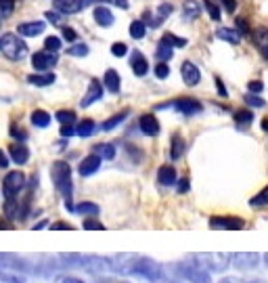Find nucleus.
Here are the masks:
<instances>
[{
  "instance_id": "48",
  "label": "nucleus",
  "mask_w": 268,
  "mask_h": 283,
  "mask_svg": "<svg viewBox=\"0 0 268 283\" xmlns=\"http://www.w3.org/2000/svg\"><path fill=\"white\" fill-rule=\"evenodd\" d=\"M61 34H63V38H65L67 42H76V40H78V32H76L74 27H63Z\"/></svg>"
},
{
  "instance_id": "21",
  "label": "nucleus",
  "mask_w": 268,
  "mask_h": 283,
  "mask_svg": "<svg viewBox=\"0 0 268 283\" xmlns=\"http://www.w3.org/2000/svg\"><path fill=\"white\" fill-rule=\"evenodd\" d=\"M93 17H95V21L101 25V27H109V25H113V13L107 9V7H97L95 9V13H93Z\"/></svg>"
},
{
  "instance_id": "24",
  "label": "nucleus",
  "mask_w": 268,
  "mask_h": 283,
  "mask_svg": "<svg viewBox=\"0 0 268 283\" xmlns=\"http://www.w3.org/2000/svg\"><path fill=\"white\" fill-rule=\"evenodd\" d=\"M172 55H174V46H172V44H168L166 40H159L157 50H155V57L159 59V63L170 61V59H172Z\"/></svg>"
},
{
  "instance_id": "60",
  "label": "nucleus",
  "mask_w": 268,
  "mask_h": 283,
  "mask_svg": "<svg viewBox=\"0 0 268 283\" xmlns=\"http://www.w3.org/2000/svg\"><path fill=\"white\" fill-rule=\"evenodd\" d=\"M61 283H84L82 279H78V277H65Z\"/></svg>"
},
{
  "instance_id": "45",
  "label": "nucleus",
  "mask_w": 268,
  "mask_h": 283,
  "mask_svg": "<svg viewBox=\"0 0 268 283\" xmlns=\"http://www.w3.org/2000/svg\"><path fill=\"white\" fill-rule=\"evenodd\" d=\"M235 25H237V32L241 34V36H249V34H252V30H249V23L245 19H241V17H237V19H235Z\"/></svg>"
},
{
  "instance_id": "4",
  "label": "nucleus",
  "mask_w": 268,
  "mask_h": 283,
  "mask_svg": "<svg viewBox=\"0 0 268 283\" xmlns=\"http://www.w3.org/2000/svg\"><path fill=\"white\" fill-rule=\"evenodd\" d=\"M23 187H25V176H23L21 170L9 172L5 176V181H3V193H5L7 200H15L23 191Z\"/></svg>"
},
{
  "instance_id": "26",
  "label": "nucleus",
  "mask_w": 268,
  "mask_h": 283,
  "mask_svg": "<svg viewBox=\"0 0 268 283\" xmlns=\"http://www.w3.org/2000/svg\"><path fill=\"white\" fill-rule=\"evenodd\" d=\"M185 149H187V145H185L183 136L181 134H174L172 136V147H170V157H172V160H181Z\"/></svg>"
},
{
  "instance_id": "9",
  "label": "nucleus",
  "mask_w": 268,
  "mask_h": 283,
  "mask_svg": "<svg viewBox=\"0 0 268 283\" xmlns=\"http://www.w3.org/2000/svg\"><path fill=\"white\" fill-rule=\"evenodd\" d=\"M230 260H233V267H237V269H241V271H249V269H256V267H258L260 254H254V252H239V254H230Z\"/></svg>"
},
{
  "instance_id": "14",
  "label": "nucleus",
  "mask_w": 268,
  "mask_h": 283,
  "mask_svg": "<svg viewBox=\"0 0 268 283\" xmlns=\"http://www.w3.org/2000/svg\"><path fill=\"white\" fill-rule=\"evenodd\" d=\"M99 99H103V86H101L99 80H93L91 86H88L86 95H84V99L80 101V105H82V107H91V105L97 103Z\"/></svg>"
},
{
  "instance_id": "28",
  "label": "nucleus",
  "mask_w": 268,
  "mask_h": 283,
  "mask_svg": "<svg viewBox=\"0 0 268 283\" xmlns=\"http://www.w3.org/2000/svg\"><path fill=\"white\" fill-rule=\"evenodd\" d=\"M50 114H46L44 109H36V111H32V124L34 126H38V128H46L48 124H50Z\"/></svg>"
},
{
  "instance_id": "35",
  "label": "nucleus",
  "mask_w": 268,
  "mask_h": 283,
  "mask_svg": "<svg viewBox=\"0 0 268 283\" xmlns=\"http://www.w3.org/2000/svg\"><path fill=\"white\" fill-rule=\"evenodd\" d=\"M201 3H203V9L210 13L212 21H220V7H218V5H214L212 0H201Z\"/></svg>"
},
{
  "instance_id": "2",
  "label": "nucleus",
  "mask_w": 268,
  "mask_h": 283,
  "mask_svg": "<svg viewBox=\"0 0 268 283\" xmlns=\"http://www.w3.org/2000/svg\"><path fill=\"white\" fill-rule=\"evenodd\" d=\"M0 50H3V55L11 61H21L27 55L25 42L17 36V34H11V32H7L5 36L0 38Z\"/></svg>"
},
{
  "instance_id": "22",
  "label": "nucleus",
  "mask_w": 268,
  "mask_h": 283,
  "mask_svg": "<svg viewBox=\"0 0 268 283\" xmlns=\"http://www.w3.org/2000/svg\"><path fill=\"white\" fill-rule=\"evenodd\" d=\"M76 214H80V216H88V218H97L99 216V212H101V208L97 206V204H93V202H82V204H78L76 206Z\"/></svg>"
},
{
  "instance_id": "29",
  "label": "nucleus",
  "mask_w": 268,
  "mask_h": 283,
  "mask_svg": "<svg viewBox=\"0 0 268 283\" xmlns=\"http://www.w3.org/2000/svg\"><path fill=\"white\" fill-rule=\"evenodd\" d=\"M128 114H130L128 109H124V111H120V114H115V116H111V118H109V120H107V122H103V126H101V128H103V130H113L115 126H120V124H122L124 120H126V118H128Z\"/></svg>"
},
{
  "instance_id": "44",
  "label": "nucleus",
  "mask_w": 268,
  "mask_h": 283,
  "mask_svg": "<svg viewBox=\"0 0 268 283\" xmlns=\"http://www.w3.org/2000/svg\"><path fill=\"white\" fill-rule=\"evenodd\" d=\"M245 103L247 105H252V107H264V99H260L258 95H254V93H249V95H245Z\"/></svg>"
},
{
  "instance_id": "58",
  "label": "nucleus",
  "mask_w": 268,
  "mask_h": 283,
  "mask_svg": "<svg viewBox=\"0 0 268 283\" xmlns=\"http://www.w3.org/2000/svg\"><path fill=\"white\" fill-rule=\"evenodd\" d=\"M220 3L224 5V9H226V13H235V0H220Z\"/></svg>"
},
{
  "instance_id": "34",
  "label": "nucleus",
  "mask_w": 268,
  "mask_h": 283,
  "mask_svg": "<svg viewBox=\"0 0 268 283\" xmlns=\"http://www.w3.org/2000/svg\"><path fill=\"white\" fill-rule=\"evenodd\" d=\"M97 153L103 157V160H113V157H115V147H113L111 143L97 145Z\"/></svg>"
},
{
  "instance_id": "11",
  "label": "nucleus",
  "mask_w": 268,
  "mask_h": 283,
  "mask_svg": "<svg viewBox=\"0 0 268 283\" xmlns=\"http://www.w3.org/2000/svg\"><path fill=\"white\" fill-rule=\"evenodd\" d=\"M44 27H46L44 21H25V23L17 25V34H19L21 38H36L44 32Z\"/></svg>"
},
{
  "instance_id": "47",
  "label": "nucleus",
  "mask_w": 268,
  "mask_h": 283,
  "mask_svg": "<svg viewBox=\"0 0 268 283\" xmlns=\"http://www.w3.org/2000/svg\"><path fill=\"white\" fill-rule=\"evenodd\" d=\"M128 52V46L124 44V42H115V44H111V55L113 57H124Z\"/></svg>"
},
{
  "instance_id": "50",
  "label": "nucleus",
  "mask_w": 268,
  "mask_h": 283,
  "mask_svg": "<svg viewBox=\"0 0 268 283\" xmlns=\"http://www.w3.org/2000/svg\"><path fill=\"white\" fill-rule=\"evenodd\" d=\"M74 134H76L74 124H63V126H61V136L63 138H69V136H74Z\"/></svg>"
},
{
  "instance_id": "63",
  "label": "nucleus",
  "mask_w": 268,
  "mask_h": 283,
  "mask_svg": "<svg viewBox=\"0 0 268 283\" xmlns=\"http://www.w3.org/2000/svg\"><path fill=\"white\" fill-rule=\"evenodd\" d=\"M117 283H126V281H117Z\"/></svg>"
},
{
  "instance_id": "42",
  "label": "nucleus",
  "mask_w": 268,
  "mask_h": 283,
  "mask_svg": "<svg viewBox=\"0 0 268 283\" xmlns=\"http://www.w3.org/2000/svg\"><path fill=\"white\" fill-rule=\"evenodd\" d=\"M15 11V0H0V15L9 17Z\"/></svg>"
},
{
  "instance_id": "62",
  "label": "nucleus",
  "mask_w": 268,
  "mask_h": 283,
  "mask_svg": "<svg viewBox=\"0 0 268 283\" xmlns=\"http://www.w3.org/2000/svg\"><path fill=\"white\" fill-rule=\"evenodd\" d=\"M264 262H266V267H268V254H264Z\"/></svg>"
},
{
  "instance_id": "6",
  "label": "nucleus",
  "mask_w": 268,
  "mask_h": 283,
  "mask_svg": "<svg viewBox=\"0 0 268 283\" xmlns=\"http://www.w3.org/2000/svg\"><path fill=\"white\" fill-rule=\"evenodd\" d=\"M57 61H59L57 52H50V50H40V52H34L32 55V65H34L36 72H40V74L52 69L57 65Z\"/></svg>"
},
{
  "instance_id": "17",
  "label": "nucleus",
  "mask_w": 268,
  "mask_h": 283,
  "mask_svg": "<svg viewBox=\"0 0 268 283\" xmlns=\"http://www.w3.org/2000/svg\"><path fill=\"white\" fill-rule=\"evenodd\" d=\"M157 181H159V185H164V187H172V185H176V183H178V176H176L174 166L166 164V166L159 168V170H157Z\"/></svg>"
},
{
  "instance_id": "59",
  "label": "nucleus",
  "mask_w": 268,
  "mask_h": 283,
  "mask_svg": "<svg viewBox=\"0 0 268 283\" xmlns=\"http://www.w3.org/2000/svg\"><path fill=\"white\" fill-rule=\"evenodd\" d=\"M0 168H3V170L9 168V155H7L3 149H0Z\"/></svg>"
},
{
  "instance_id": "57",
  "label": "nucleus",
  "mask_w": 268,
  "mask_h": 283,
  "mask_svg": "<svg viewBox=\"0 0 268 283\" xmlns=\"http://www.w3.org/2000/svg\"><path fill=\"white\" fill-rule=\"evenodd\" d=\"M189 189H191L189 179H181V181H178V193H187Z\"/></svg>"
},
{
  "instance_id": "13",
  "label": "nucleus",
  "mask_w": 268,
  "mask_h": 283,
  "mask_svg": "<svg viewBox=\"0 0 268 283\" xmlns=\"http://www.w3.org/2000/svg\"><path fill=\"white\" fill-rule=\"evenodd\" d=\"M101 162H103V157H101L99 153L86 155L84 160L80 162V168H78V172H80L82 176H91V174H95V172L101 168Z\"/></svg>"
},
{
  "instance_id": "33",
  "label": "nucleus",
  "mask_w": 268,
  "mask_h": 283,
  "mask_svg": "<svg viewBox=\"0 0 268 283\" xmlns=\"http://www.w3.org/2000/svg\"><path fill=\"white\" fill-rule=\"evenodd\" d=\"M249 206L254 208H262V206H268V187H264L258 195H254L252 200H249Z\"/></svg>"
},
{
  "instance_id": "51",
  "label": "nucleus",
  "mask_w": 268,
  "mask_h": 283,
  "mask_svg": "<svg viewBox=\"0 0 268 283\" xmlns=\"http://www.w3.org/2000/svg\"><path fill=\"white\" fill-rule=\"evenodd\" d=\"M247 86H249V93H254V95H258V93H262V91H264V84H262L260 80H252Z\"/></svg>"
},
{
  "instance_id": "23",
  "label": "nucleus",
  "mask_w": 268,
  "mask_h": 283,
  "mask_svg": "<svg viewBox=\"0 0 268 283\" xmlns=\"http://www.w3.org/2000/svg\"><path fill=\"white\" fill-rule=\"evenodd\" d=\"M9 153H11V160H13L15 164H19V166L27 164V160H29V151H27L25 145H13Z\"/></svg>"
},
{
  "instance_id": "5",
  "label": "nucleus",
  "mask_w": 268,
  "mask_h": 283,
  "mask_svg": "<svg viewBox=\"0 0 268 283\" xmlns=\"http://www.w3.org/2000/svg\"><path fill=\"white\" fill-rule=\"evenodd\" d=\"M174 271L189 283H210V273L201 269L199 264H176Z\"/></svg>"
},
{
  "instance_id": "43",
  "label": "nucleus",
  "mask_w": 268,
  "mask_h": 283,
  "mask_svg": "<svg viewBox=\"0 0 268 283\" xmlns=\"http://www.w3.org/2000/svg\"><path fill=\"white\" fill-rule=\"evenodd\" d=\"M155 76H157L159 80H166V78L170 76V65H168V63H157V65H155Z\"/></svg>"
},
{
  "instance_id": "56",
  "label": "nucleus",
  "mask_w": 268,
  "mask_h": 283,
  "mask_svg": "<svg viewBox=\"0 0 268 283\" xmlns=\"http://www.w3.org/2000/svg\"><path fill=\"white\" fill-rule=\"evenodd\" d=\"M11 134H13V138H19V140H25V138H27V134H25L21 128H17V126L11 128Z\"/></svg>"
},
{
  "instance_id": "54",
  "label": "nucleus",
  "mask_w": 268,
  "mask_h": 283,
  "mask_svg": "<svg viewBox=\"0 0 268 283\" xmlns=\"http://www.w3.org/2000/svg\"><path fill=\"white\" fill-rule=\"evenodd\" d=\"M216 91H218L220 97H224V99L228 97V91H226V86H224V82L220 78H216Z\"/></svg>"
},
{
  "instance_id": "27",
  "label": "nucleus",
  "mask_w": 268,
  "mask_h": 283,
  "mask_svg": "<svg viewBox=\"0 0 268 283\" xmlns=\"http://www.w3.org/2000/svg\"><path fill=\"white\" fill-rule=\"evenodd\" d=\"M216 36L224 42H230V44H239L241 42V34L237 30H230V27H220L216 32Z\"/></svg>"
},
{
  "instance_id": "16",
  "label": "nucleus",
  "mask_w": 268,
  "mask_h": 283,
  "mask_svg": "<svg viewBox=\"0 0 268 283\" xmlns=\"http://www.w3.org/2000/svg\"><path fill=\"white\" fill-rule=\"evenodd\" d=\"M130 65H132V72L136 74V76H147V72H149V63H147V59H145V55H142L140 50H134L132 52V57H130Z\"/></svg>"
},
{
  "instance_id": "38",
  "label": "nucleus",
  "mask_w": 268,
  "mask_h": 283,
  "mask_svg": "<svg viewBox=\"0 0 268 283\" xmlns=\"http://www.w3.org/2000/svg\"><path fill=\"white\" fill-rule=\"evenodd\" d=\"M44 48L50 50V52H59L61 50V38L59 36H48L44 40Z\"/></svg>"
},
{
  "instance_id": "40",
  "label": "nucleus",
  "mask_w": 268,
  "mask_h": 283,
  "mask_svg": "<svg viewBox=\"0 0 268 283\" xmlns=\"http://www.w3.org/2000/svg\"><path fill=\"white\" fill-rule=\"evenodd\" d=\"M0 279L5 283H25V279L21 275H15V273H7V271H0Z\"/></svg>"
},
{
  "instance_id": "53",
  "label": "nucleus",
  "mask_w": 268,
  "mask_h": 283,
  "mask_svg": "<svg viewBox=\"0 0 268 283\" xmlns=\"http://www.w3.org/2000/svg\"><path fill=\"white\" fill-rule=\"evenodd\" d=\"M50 229H52V231H74V227L67 224V222H55Z\"/></svg>"
},
{
  "instance_id": "31",
  "label": "nucleus",
  "mask_w": 268,
  "mask_h": 283,
  "mask_svg": "<svg viewBox=\"0 0 268 283\" xmlns=\"http://www.w3.org/2000/svg\"><path fill=\"white\" fill-rule=\"evenodd\" d=\"M254 122V111H249V109H239L235 111V124L237 126H249V124Z\"/></svg>"
},
{
  "instance_id": "46",
  "label": "nucleus",
  "mask_w": 268,
  "mask_h": 283,
  "mask_svg": "<svg viewBox=\"0 0 268 283\" xmlns=\"http://www.w3.org/2000/svg\"><path fill=\"white\" fill-rule=\"evenodd\" d=\"M162 40H166V42L172 44V46H185V44H187V40H185V38H178L176 34H166Z\"/></svg>"
},
{
  "instance_id": "30",
  "label": "nucleus",
  "mask_w": 268,
  "mask_h": 283,
  "mask_svg": "<svg viewBox=\"0 0 268 283\" xmlns=\"http://www.w3.org/2000/svg\"><path fill=\"white\" fill-rule=\"evenodd\" d=\"M95 122L93 120H82L78 126H76V134L78 136H82V138H86V136H93V132H95Z\"/></svg>"
},
{
  "instance_id": "1",
  "label": "nucleus",
  "mask_w": 268,
  "mask_h": 283,
  "mask_svg": "<svg viewBox=\"0 0 268 283\" xmlns=\"http://www.w3.org/2000/svg\"><path fill=\"white\" fill-rule=\"evenodd\" d=\"M50 176H52V183H55L57 191L63 195L65 200V208L67 210H76L71 206V195H74V185H71V166L63 160H57L50 168Z\"/></svg>"
},
{
  "instance_id": "37",
  "label": "nucleus",
  "mask_w": 268,
  "mask_h": 283,
  "mask_svg": "<svg viewBox=\"0 0 268 283\" xmlns=\"http://www.w3.org/2000/svg\"><path fill=\"white\" fill-rule=\"evenodd\" d=\"M9 260H11V254H0V262H3V267H5V262H9ZM13 262H15V264H9L11 269H19V267H21L23 271H29V267H25L23 260H17V258L13 256Z\"/></svg>"
},
{
  "instance_id": "12",
  "label": "nucleus",
  "mask_w": 268,
  "mask_h": 283,
  "mask_svg": "<svg viewBox=\"0 0 268 283\" xmlns=\"http://www.w3.org/2000/svg\"><path fill=\"white\" fill-rule=\"evenodd\" d=\"M181 74H183V80L187 86H197L199 80H201V72H199V67L191 63V61H185L183 67H181Z\"/></svg>"
},
{
  "instance_id": "36",
  "label": "nucleus",
  "mask_w": 268,
  "mask_h": 283,
  "mask_svg": "<svg viewBox=\"0 0 268 283\" xmlns=\"http://www.w3.org/2000/svg\"><path fill=\"white\" fill-rule=\"evenodd\" d=\"M88 52H91V48H88V44H74V46H69V50H67V55H71V57H86Z\"/></svg>"
},
{
  "instance_id": "18",
  "label": "nucleus",
  "mask_w": 268,
  "mask_h": 283,
  "mask_svg": "<svg viewBox=\"0 0 268 283\" xmlns=\"http://www.w3.org/2000/svg\"><path fill=\"white\" fill-rule=\"evenodd\" d=\"M103 86L107 88L109 93H120V86H122V78H120V74L115 72V69H107L105 72V76H103Z\"/></svg>"
},
{
  "instance_id": "20",
  "label": "nucleus",
  "mask_w": 268,
  "mask_h": 283,
  "mask_svg": "<svg viewBox=\"0 0 268 283\" xmlns=\"http://www.w3.org/2000/svg\"><path fill=\"white\" fill-rule=\"evenodd\" d=\"M201 13V3L199 0H185L183 3V15L187 21H195Z\"/></svg>"
},
{
  "instance_id": "52",
  "label": "nucleus",
  "mask_w": 268,
  "mask_h": 283,
  "mask_svg": "<svg viewBox=\"0 0 268 283\" xmlns=\"http://www.w3.org/2000/svg\"><path fill=\"white\" fill-rule=\"evenodd\" d=\"M46 19L50 21V23H59L61 21V15H59V11H46Z\"/></svg>"
},
{
  "instance_id": "3",
  "label": "nucleus",
  "mask_w": 268,
  "mask_h": 283,
  "mask_svg": "<svg viewBox=\"0 0 268 283\" xmlns=\"http://www.w3.org/2000/svg\"><path fill=\"white\" fill-rule=\"evenodd\" d=\"M193 260H197L207 273H224L230 267V254H193Z\"/></svg>"
},
{
  "instance_id": "10",
  "label": "nucleus",
  "mask_w": 268,
  "mask_h": 283,
  "mask_svg": "<svg viewBox=\"0 0 268 283\" xmlns=\"http://www.w3.org/2000/svg\"><path fill=\"white\" fill-rule=\"evenodd\" d=\"M95 0H55V9L63 15H74L80 13L84 7H91Z\"/></svg>"
},
{
  "instance_id": "41",
  "label": "nucleus",
  "mask_w": 268,
  "mask_h": 283,
  "mask_svg": "<svg viewBox=\"0 0 268 283\" xmlns=\"http://www.w3.org/2000/svg\"><path fill=\"white\" fill-rule=\"evenodd\" d=\"M82 227L86 229V231H105V227H103V222H99L97 218H86Z\"/></svg>"
},
{
  "instance_id": "7",
  "label": "nucleus",
  "mask_w": 268,
  "mask_h": 283,
  "mask_svg": "<svg viewBox=\"0 0 268 283\" xmlns=\"http://www.w3.org/2000/svg\"><path fill=\"white\" fill-rule=\"evenodd\" d=\"M172 107L178 111V114H183V116H195V114H201L203 109V105L197 101V99H193V97H183V99H176L170 103Z\"/></svg>"
},
{
  "instance_id": "19",
  "label": "nucleus",
  "mask_w": 268,
  "mask_h": 283,
  "mask_svg": "<svg viewBox=\"0 0 268 283\" xmlns=\"http://www.w3.org/2000/svg\"><path fill=\"white\" fill-rule=\"evenodd\" d=\"M252 36H254V42L260 48V52L268 59V27H264V25L262 27H256Z\"/></svg>"
},
{
  "instance_id": "61",
  "label": "nucleus",
  "mask_w": 268,
  "mask_h": 283,
  "mask_svg": "<svg viewBox=\"0 0 268 283\" xmlns=\"http://www.w3.org/2000/svg\"><path fill=\"white\" fill-rule=\"evenodd\" d=\"M262 130H264V132H268V118H266V120H262Z\"/></svg>"
},
{
  "instance_id": "55",
  "label": "nucleus",
  "mask_w": 268,
  "mask_h": 283,
  "mask_svg": "<svg viewBox=\"0 0 268 283\" xmlns=\"http://www.w3.org/2000/svg\"><path fill=\"white\" fill-rule=\"evenodd\" d=\"M103 3L113 5V7H120V9H128V7H130V5H128V0H103Z\"/></svg>"
},
{
  "instance_id": "25",
  "label": "nucleus",
  "mask_w": 268,
  "mask_h": 283,
  "mask_svg": "<svg viewBox=\"0 0 268 283\" xmlns=\"http://www.w3.org/2000/svg\"><path fill=\"white\" fill-rule=\"evenodd\" d=\"M55 74H48V72H44V74H32V76H27V82L29 84H34V86H50V84H55Z\"/></svg>"
},
{
  "instance_id": "15",
  "label": "nucleus",
  "mask_w": 268,
  "mask_h": 283,
  "mask_svg": "<svg viewBox=\"0 0 268 283\" xmlns=\"http://www.w3.org/2000/svg\"><path fill=\"white\" fill-rule=\"evenodd\" d=\"M138 126H140V130L145 132L147 136H155V134H159V122H157V118H155L153 114L140 116Z\"/></svg>"
},
{
  "instance_id": "32",
  "label": "nucleus",
  "mask_w": 268,
  "mask_h": 283,
  "mask_svg": "<svg viewBox=\"0 0 268 283\" xmlns=\"http://www.w3.org/2000/svg\"><path fill=\"white\" fill-rule=\"evenodd\" d=\"M145 34H147V25H145V21L136 19V21H132V23H130V36H132L134 40L145 38Z\"/></svg>"
},
{
  "instance_id": "8",
  "label": "nucleus",
  "mask_w": 268,
  "mask_h": 283,
  "mask_svg": "<svg viewBox=\"0 0 268 283\" xmlns=\"http://www.w3.org/2000/svg\"><path fill=\"white\" fill-rule=\"evenodd\" d=\"M212 229H222V231H241L245 222L237 216H212L210 218Z\"/></svg>"
},
{
  "instance_id": "49",
  "label": "nucleus",
  "mask_w": 268,
  "mask_h": 283,
  "mask_svg": "<svg viewBox=\"0 0 268 283\" xmlns=\"http://www.w3.org/2000/svg\"><path fill=\"white\" fill-rule=\"evenodd\" d=\"M174 13V7L170 5V3H162L159 5V9H157V15L159 17H168V15H172Z\"/></svg>"
},
{
  "instance_id": "39",
  "label": "nucleus",
  "mask_w": 268,
  "mask_h": 283,
  "mask_svg": "<svg viewBox=\"0 0 268 283\" xmlns=\"http://www.w3.org/2000/svg\"><path fill=\"white\" fill-rule=\"evenodd\" d=\"M55 118L61 122V126H63V124H74V122H76V114H74V111H67V109L57 111Z\"/></svg>"
}]
</instances>
